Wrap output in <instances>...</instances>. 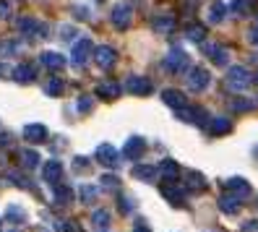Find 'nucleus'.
<instances>
[{"instance_id": "obj_1", "label": "nucleus", "mask_w": 258, "mask_h": 232, "mask_svg": "<svg viewBox=\"0 0 258 232\" xmlns=\"http://www.w3.org/2000/svg\"><path fill=\"white\" fill-rule=\"evenodd\" d=\"M131 19H133V8L131 3H115L112 11H110V21L117 26V29H128L131 26Z\"/></svg>"}, {"instance_id": "obj_2", "label": "nucleus", "mask_w": 258, "mask_h": 232, "mask_svg": "<svg viewBox=\"0 0 258 232\" xmlns=\"http://www.w3.org/2000/svg\"><path fill=\"white\" fill-rule=\"evenodd\" d=\"M227 86L235 89V91L248 89V86H250V76H248V71L242 68V66H232L230 71H227Z\"/></svg>"}, {"instance_id": "obj_3", "label": "nucleus", "mask_w": 258, "mask_h": 232, "mask_svg": "<svg viewBox=\"0 0 258 232\" xmlns=\"http://www.w3.org/2000/svg\"><path fill=\"white\" fill-rule=\"evenodd\" d=\"M188 55L180 50V47H175V50H170V55L164 57V71H172V73H183V71H188Z\"/></svg>"}, {"instance_id": "obj_4", "label": "nucleus", "mask_w": 258, "mask_h": 232, "mask_svg": "<svg viewBox=\"0 0 258 232\" xmlns=\"http://www.w3.org/2000/svg\"><path fill=\"white\" fill-rule=\"evenodd\" d=\"M92 52H94V44L84 37V39H79V42L73 44V50H71V63H73V66H84Z\"/></svg>"}, {"instance_id": "obj_5", "label": "nucleus", "mask_w": 258, "mask_h": 232, "mask_svg": "<svg viewBox=\"0 0 258 232\" xmlns=\"http://www.w3.org/2000/svg\"><path fill=\"white\" fill-rule=\"evenodd\" d=\"M125 89L131 91V94H136V97H144V94L151 91V81L146 79V76H131V79L125 81Z\"/></svg>"}, {"instance_id": "obj_6", "label": "nucleus", "mask_w": 258, "mask_h": 232, "mask_svg": "<svg viewBox=\"0 0 258 232\" xmlns=\"http://www.w3.org/2000/svg\"><path fill=\"white\" fill-rule=\"evenodd\" d=\"M188 86L190 91H204L209 86V71L206 68H193L188 76Z\"/></svg>"}, {"instance_id": "obj_7", "label": "nucleus", "mask_w": 258, "mask_h": 232, "mask_svg": "<svg viewBox=\"0 0 258 232\" xmlns=\"http://www.w3.org/2000/svg\"><path fill=\"white\" fill-rule=\"evenodd\" d=\"M97 159H99L102 164H107V167H117V164H120L117 151H115V146H110V144H99V146H97Z\"/></svg>"}, {"instance_id": "obj_8", "label": "nucleus", "mask_w": 258, "mask_h": 232, "mask_svg": "<svg viewBox=\"0 0 258 232\" xmlns=\"http://www.w3.org/2000/svg\"><path fill=\"white\" fill-rule=\"evenodd\" d=\"M42 178L47 180L50 185H57V183H60V178H63V164H60L57 159H50L47 164L42 167Z\"/></svg>"}, {"instance_id": "obj_9", "label": "nucleus", "mask_w": 258, "mask_h": 232, "mask_svg": "<svg viewBox=\"0 0 258 232\" xmlns=\"http://www.w3.org/2000/svg\"><path fill=\"white\" fill-rule=\"evenodd\" d=\"M24 136H26V141H32V144H42V141H47V128H44L42 123H32V126L24 128Z\"/></svg>"}, {"instance_id": "obj_10", "label": "nucleus", "mask_w": 258, "mask_h": 232, "mask_svg": "<svg viewBox=\"0 0 258 232\" xmlns=\"http://www.w3.org/2000/svg\"><path fill=\"white\" fill-rule=\"evenodd\" d=\"M94 60H97V66H99V68H110L115 60H117V52H115L112 47H107V44H104V47H97V50H94Z\"/></svg>"}, {"instance_id": "obj_11", "label": "nucleus", "mask_w": 258, "mask_h": 232, "mask_svg": "<svg viewBox=\"0 0 258 232\" xmlns=\"http://www.w3.org/2000/svg\"><path fill=\"white\" fill-rule=\"evenodd\" d=\"M144 151H146V141H144L141 136H133V138H128V144H125V157H131V159H139Z\"/></svg>"}, {"instance_id": "obj_12", "label": "nucleus", "mask_w": 258, "mask_h": 232, "mask_svg": "<svg viewBox=\"0 0 258 232\" xmlns=\"http://www.w3.org/2000/svg\"><path fill=\"white\" fill-rule=\"evenodd\" d=\"M162 196L170 201V204H175V206H180L185 201V191L180 188V185H162Z\"/></svg>"}, {"instance_id": "obj_13", "label": "nucleus", "mask_w": 258, "mask_h": 232, "mask_svg": "<svg viewBox=\"0 0 258 232\" xmlns=\"http://www.w3.org/2000/svg\"><path fill=\"white\" fill-rule=\"evenodd\" d=\"M204 52L209 55V60H214V66H227V50L219 44H204Z\"/></svg>"}, {"instance_id": "obj_14", "label": "nucleus", "mask_w": 258, "mask_h": 232, "mask_svg": "<svg viewBox=\"0 0 258 232\" xmlns=\"http://www.w3.org/2000/svg\"><path fill=\"white\" fill-rule=\"evenodd\" d=\"M177 118L180 120H188V123H196V126H204V123H206V112L199 110V107H196V110H185V107H180Z\"/></svg>"}, {"instance_id": "obj_15", "label": "nucleus", "mask_w": 258, "mask_h": 232, "mask_svg": "<svg viewBox=\"0 0 258 232\" xmlns=\"http://www.w3.org/2000/svg\"><path fill=\"white\" fill-rule=\"evenodd\" d=\"M39 60H42V66L50 68V71H60V68L66 66V57L60 55V52H42Z\"/></svg>"}, {"instance_id": "obj_16", "label": "nucleus", "mask_w": 258, "mask_h": 232, "mask_svg": "<svg viewBox=\"0 0 258 232\" xmlns=\"http://www.w3.org/2000/svg\"><path fill=\"white\" fill-rule=\"evenodd\" d=\"M224 185H227V191L235 193L237 198H242V196H248V193H250V185H248L245 180H242V178H230Z\"/></svg>"}, {"instance_id": "obj_17", "label": "nucleus", "mask_w": 258, "mask_h": 232, "mask_svg": "<svg viewBox=\"0 0 258 232\" xmlns=\"http://www.w3.org/2000/svg\"><path fill=\"white\" fill-rule=\"evenodd\" d=\"M162 99L170 104V107H175V110H180V107H188V99L180 94V91H172V89H167V91H162Z\"/></svg>"}, {"instance_id": "obj_18", "label": "nucleus", "mask_w": 258, "mask_h": 232, "mask_svg": "<svg viewBox=\"0 0 258 232\" xmlns=\"http://www.w3.org/2000/svg\"><path fill=\"white\" fill-rule=\"evenodd\" d=\"M6 222L24 224V222H26V209H21L19 204H11V206L6 209Z\"/></svg>"}, {"instance_id": "obj_19", "label": "nucleus", "mask_w": 258, "mask_h": 232, "mask_svg": "<svg viewBox=\"0 0 258 232\" xmlns=\"http://www.w3.org/2000/svg\"><path fill=\"white\" fill-rule=\"evenodd\" d=\"M131 172H133V178H136V180H146V183H151V180H154V178L159 175L151 164H139V167H133Z\"/></svg>"}, {"instance_id": "obj_20", "label": "nucleus", "mask_w": 258, "mask_h": 232, "mask_svg": "<svg viewBox=\"0 0 258 232\" xmlns=\"http://www.w3.org/2000/svg\"><path fill=\"white\" fill-rule=\"evenodd\" d=\"M219 209L224 214H237L240 211V198L237 196H222L219 198Z\"/></svg>"}, {"instance_id": "obj_21", "label": "nucleus", "mask_w": 258, "mask_h": 232, "mask_svg": "<svg viewBox=\"0 0 258 232\" xmlns=\"http://www.w3.org/2000/svg\"><path fill=\"white\" fill-rule=\"evenodd\" d=\"M209 131L214 133V136L230 133V131H232V120H230V118H214V123L209 126Z\"/></svg>"}, {"instance_id": "obj_22", "label": "nucleus", "mask_w": 258, "mask_h": 232, "mask_svg": "<svg viewBox=\"0 0 258 232\" xmlns=\"http://www.w3.org/2000/svg\"><path fill=\"white\" fill-rule=\"evenodd\" d=\"M209 21L211 24H222L224 21V3L222 0H214V3L209 6Z\"/></svg>"}, {"instance_id": "obj_23", "label": "nucleus", "mask_w": 258, "mask_h": 232, "mask_svg": "<svg viewBox=\"0 0 258 232\" xmlns=\"http://www.w3.org/2000/svg\"><path fill=\"white\" fill-rule=\"evenodd\" d=\"M13 79H16L19 84H29L34 79V68L32 66H19L16 71H13Z\"/></svg>"}, {"instance_id": "obj_24", "label": "nucleus", "mask_w": 258, "mask_h": 232, "mask_svg": "<svg viewBox=\"0 0 258 232\" xmlns=\"http://www.w3.org/2000/svg\"><path fill=\"white\" fill-rule=\"evenodd\" d=\"M97 94L104 97V99H115V97L120 94V86L112 84V81H110V84H99V86H97Z\"/></svg>"}, {"instance_id": "obj_25", "label": "nucleus", "mask_w": 258, "mask_h": 232, "mask_svg": "<svg viewBox=\"0 0 258 232\" xmlns=\"http://www.w3.org/2000/svg\"><path fill=\"white\" fill-rule=\"evenodd\" d=\"M71 198H73V191L57 183L55 185V201H57V204H71Z\"/></svg>"}, {"instance_id": "obj_26", "label": "nucleus", "mask_w": 258, "mask_h": 232, "mask_svg": "<svg viewBox=\"0 0 258 232\" xmlns=\"http://www.w3.org/2000/svg\"><path fill=\"white\" fill-rule=\"evenodd\" d=\"M151 29H154V32H159V34H167V32L172 29V19H170V16L154 19V21H151Z\"/></svg>"}, {"instance_id": "obj_27", "label": "nucleus", "mask_w": 258, "mask_h": 232, "mask_svg": "<svg viewBox=\"0 0 258 232\" xmlns=\"http://www.w3.org/2000/svg\"><path fill=\"white\" fill-rule=\"evenodd\" d=\"M60 91H63V81H60V79H50L47 84H44V94H47V97H57Z\"/></svg>"}, {"instance_id": "obj_28", "label": "nucleus", "mask_w": 258, "mask_h": 232, "mask_svg": "<svg viewBox=\"0 0 258 232\" xmlns=\"http://www.w3.org/2000/svg\"><path fill=\"white\" fill-rule=\"evenodd\" d=\"M204 34H206V29H204L201 24L188 26V39H190V42H204Z\"/></svg>"}, {"instance_id": "obj_29", "label": "nucleus", "mask_w": 258, "mask_h": 232, "mask_svg": "<svg viewBox=\"0 0 258 232\" xmlns=\"http://www.w3.org/2000/svg\"><path fill=\"white\" fill-rule=\"evenodd\" d=\"M110 222L112 219H110V211L107 209H97L94 211V224L97 227H110Z\"/></svg>"}, {"instance_id": "obj_30", "label": "nucleus", "mask_w": 258, "mask_h": 232, "mask_svg": "<svg viewBox=\"0 0 258 232\" xmlns=\"http://www.w3.org/2000/svg\"><path fill=\"white\" fill-rule=\"evenodd\" d=\"M21 162H24V167L32 169V167L39 164V154H37V151H24V154H21Z\"/></svg>"}, {"instance_id": "obj_31", "label": "nucleus", "mask_w": 258, "mask_h": 232, "mask_svg": "<svg viewBox=\"0 0 258 232\" xmlns=\"http://www.w3.org/2000/svg\"><path fill=\"white\" fill-rule=\"evenodd\" d=\"M232 11L237 13V16H248V13H250V3H248V0H232Z\"/></svg>"}, {"instance_id": "obj_32", "label": "nucleus", "mask_w": 258, "mask_h": 232, "mask_svg": "<svg viewBox=\"0 0 258 232\" xmlns=\"http://www.w3.org/2000/svg\"><path fill=\"white\" fill-rule=\"evenodd\" d=\"M253 107H255V102H250V99H232L235 112H245V110H253Z\"/></svg>"}, {"instance_id": "obj_33", "label": "nucleus", "mask_w": 258, "mask_h": 232, "mask_svg": "<svg viewBox=\"0 0 258 232\" xmlns=\"http://www.w3.org/2000/svg\"><path fill=\"white\" fill-rule=\"evenodd\" d=\"M162 175L172 180V178L177 175V164H175L172 159H164V162H162Z\"/></svg>"}, {"instance_id": "obj_34", "label": "nucleus", "mask_w": 258, "mask_h": 232, "mask_svg": "<svg viewBox=\"0 0 258 232\" xmlns=\"http://www.w3.org/2000/svg\"><path fill=\"white\" fill-rule=\"evenodd\" d=\"M19 47H21V44L19 42H0V55H13V52H19Z\"/></svg>"}, {"instance_id": "obj_35", "label": "nucleus", "mask_w": 258, "mask_h": 232, "mask_svg": "<svg viewBox=\"0 0 258 232\" xmlns=\"http://www.w3.org/2000/svg\"><path fill=\"white\" fill-rule=\"evenodd\" d=\"M97 188H94V185H81V198L86 201V204H89V201H94L97 198Z\"/></svg>"}, {"instance_id": "obj_36", "label": "nucleus", "mask_w": 258, "mask_h": 232, "mask_svg": "<svg viewBox=\"0 0 258 232\" xmlns=\"http://www.w3.org/2000/svg\"><path fill=\"white\" fill-rule=\"evenodd\" d=\"M188 178H190V185H193L196 191H204L206 188V183H204V178L199 172H188Z\"/></svg>"}, {"instance_id": "obj_37", "label": "nucleus", "mask_w": 258, "mask_h": 232, "mask_svg": "<svg viewBox=\"0 0 258 232\" xmlns=\"http://www.w3.org/2000/svg\"><path fill=\"white\" fill-rule=\"evenodd\" d=\"M13 11V0H0V19H8Z\"/></svg>"}, {"instance_id": "obj_38", "label": "nucleus", "mask_w": 258, "mask_h": 232, "mask_svg": "<svg viewBox=\"0 0 258 232\" xmlns=\"http://www.w3.org/2000/svg\"><path fill=\"white\" fill-rule=\"evenodd\" d=\"M55 229H57V232H76V224H73V222H66V219H60V222H55Z\"/></svg>"}, {"instance_id": "obj_39", "label": "nucleus", "mask_w": 258, "mask_h": 232, "mask_svg": "<svg viewBox=\"0 0 258 232\" xmlns=\"http://www.w3.org/2000/svg\"><path fill=\"white\" fill-rule=\"evenodd\" d=\"M117 178L115 175H102V185H104V188H117Z\"/></svg>"}, {"instance_id": "obj_40", "label": "nucleus", "mask_w": 258, "mask_h": 232, "mask_svg": "<svg viewBox=\"0 0 258 232\" xmlns=\"http://www.w3.org/2000/svg\"><path fill=\"white\" fill-rule=\"evenodd\" d=\"M60 37H63L66 42L68 39H76V29L73 26H63V29H60Z\"/></svg>"}, {"instance_id": "obj_41", "label": "nucleus", "mask_w": 258, "mask_h": 232, "mask_svg": "<svg viewBox=\"0 0 258 232\" xmlns=\"http://www.w3.org/2000/svg\"><path fill=\"white\" fill-rule=\"evenodd\" d=\"M131 209H133V201H131V198H125V196H123V198H120V211H123V214H128V211H131Z\"/></svg>"}, {"instance_id": "obj_42", "label": "nucleus", "mask_w": 258, "mask_h": 232, "mask_svg": "<svg viewBox=\"0 0 258 232\" xmlns=\"http://www.w3.org/2000/svg\"><path fill=\"white\" fill-rule=\"evenodd\" d=\"M79 110H81V112H89V110H92V99H86V97H84V99L79 102Z\"/></svg>"}, {"instance_id": "obj_43", "label": "nucleus", "mask_w": 258, "mask_h": 232, "mask_svg": "<svg viewBox=\"0 0 258 232\" xmlns=\"http://www.w3.org/2000/svg\"><path fill=\"white\" fill-rule=\"evenodd\" d=\"M86 164H89V162H86L84 157H76V162H73V167H76V169H86Z\"/></svg>"}, {"instance_id": "obj_44", "label": "nucleus", "mask_w": 258, "mask_h": 232, "mask_svg": "<svg viewBox=\"0 0 258 232\" xmlns=\"http://www.w3.org/2000/svg\"><path fill=\"white\" fill-rule=\"evenodd\" d=\"M250 42L253 44H258V21L253 24V29H250Z\"/></svg>"}, {"instance_id": "obj_45", "label": "nucleus", "mask_w": 258, "mask_h": 232, "mask_svg": "<svg viewBox=\"0 0 258 232\" xmlns=\"http://www.w3.org/2000/svg\"><path fill=\"white\" fill-rule=\"evenodd\" d=\"M242 232H258V222L253 219V222H248L245 227H242Z\"/></svg>"}, {"instance_id": "obj_46", "label": "nucleus", "mask_w": 258, "mask_h": 232, "mask_svg": "<svg viewBox=\"0 0 258 232\" xmlns=\"http://www.w3.org/2000/svg\"><path fill=\"white\" fill-rule=\"evenodd\" d=\"M133 232H149V229H146V227H141V224H139V227H136V229H133Z\"/></svg>"}, {"instance_id": "obj_47", "label": "nucleus", "mask_w": 258, "mask_h": 232, "mask_svg": "<svg viewBox=\"0 0 258 232\" xmlns=\"http://www.w3.org/2000/svg\"><path fill=\"white\" fill-rule=\"evenodd\" d=\"M188 3H193V6H196V3H199V0H188Z\"/></svg>"}, {"instance_id": "obj_48", "label": "nucleus", "mask_w": 258, "mask_h": 232, "mask_svg": "<svg viewBox=\"0 0 258 232\" xmlns=\"http://www.w3.org/2000/svg\"><path fill=\"white\" fill-rule=\"evenodd\" d=\"M255 81H258V73H255Z\"/></svg>"}]
</instances>
